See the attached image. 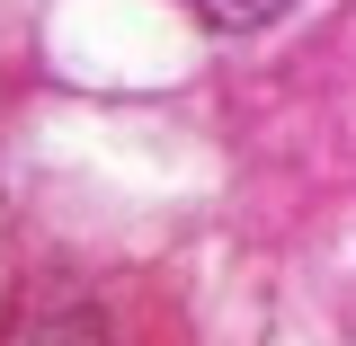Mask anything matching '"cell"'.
<instances>
[{
	"instance_id": "cell-1",
	"label": "cell",
	"mask_w": 356,
	"mask_h": 346,
	"mask_svg": "<svg viewBox=\"0 0 356 346\" xmlns=\"http://www.w3.org/2000/svg\"><path fill=\"white\" fill-rule=\"evenodd\" d=\"M178 9H196L205 27H267V18H285L294 0H178Z\"/></svg>"
}]
</instances>
